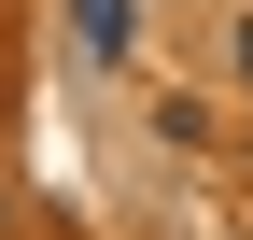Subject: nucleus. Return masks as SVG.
I'll return each instance as SVG.
<instances>
[{"mask_svg":"<svg viewBox=\"0 0 253 240\" xmlns=\"http://www.w3.org/2000/svg\"><path fill=\"white\" fill-rule=\"evenodd\" d=\"M239 85H253V28H239Z\"/></svg>","mask_w":253,"mask_h":240,"instance_id":"nucleus-2","label":"nucleus"},{"mask_svg":"<svg viewBox=\"0 0 253 240\" xmlns=\"http://www.w3.org/2000/svg\"><path fill=\"white\" fill-rule=\"evenodd\" d=\"M71 43L99 57V71H113V57H141V0H71Z\"/></svg>","mask_w":253,"mask_h":240,"instance_id":"nucleus-1","label":"nucleus"},{"mask_svg":"<svg viewBox=\"0 0 253 240\" xmlns=\"http://www.w3.org/2000/svg\"><path fill=\"white\" fill-rule=\"evenodd\" d=\"M0 212H14V198H0Z\"/></svg>","mask_w":253,"mask_h":240,"instance_id":"nucleus-3","label":"nucleus"}]
</instances>
